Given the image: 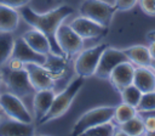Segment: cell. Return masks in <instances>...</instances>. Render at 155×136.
Masks as SVG:
<instances>
[{
    "mask_svg": "<svg viewBox=\"0 0 155 136\" xmlns=\"http://www.w3.org/2000/svg\"><path fill=\"white\" fill-rule=\"evenodd\" d=\"M21 13L10 6L0 4V32L12 33L17 29Z\"/></svg>",
    "mask_w": 155,
    "mask_h": 136,
    "instance_id": "d6986e66",
    "label": "cell"
},
{
    "mask_svg": "<svg viewBox=\"0 0 155 136\" xmlns=\"http://www.w3.org/2000/svg\"><path fill=\"white\" fill-rule=\"evenodd\" d=\"M79 16L90 18L104 27L110 25L114 13L117 11L115 5L109 4L104 0H84L79 8Z\"/></svg>",
    "mask_w": 155,
    "mask_h": 136,
    "instance_id": "3957f363",
    "label": "cell"
},
{
    "mask_svg": "<svg viewBox=\"0 0 155 136\" xmlns=\"http://www.w3.org/2000/svg\"><path fill=\"white\" fill-rule=\"evenodd\" d=\"M150 67H151V68L155 70V59H153V61H151V64H150Z\"/></svg>",
    "mask_w": 155,
    "mask_h": 136,
    "instance_id": "e575fe53",
    "label": "cell"
},
{
    "mask_svg": "<svg viewBox=\"0 0 155 136\" xmlns=\"http://www.w3.org/2000/svg\"><path fill=\"white\" fill-rule=\"evenodd\" d=\"M144 120V127L147 134H155V114L147 115L143 118Z\"/></svg>",
    "mask_w": 155,
    "mask_h": 136,
    "instance_id": "f1b7e54d",
    "label": "cell"
},
{
    "mask_svg": "<svg viewBox=\"0 0 155 136\" xmlns=\"http://www.w3.org/2000/svg\"><path fill=\"white\" fill-rule=\"evenodd\" d=\"M138 112L136 109V107L133 106H130L127 103H121L119 106H115V112H114V117H113V120L117 124V125H121L124 124L125 121L130 120L131 118H133L134 115H137Z\"/></svg>",
    "mask_w": 155,
    "mask_h": 136,
    "instance_id": "603a6c76",
    "label": "cell"
},
{
    "mask_svg": "<svg viewBox=\"0 0 155 136\" xmlns=\"http://www.w3.org/2000/svg\"><path fill=\"white\" fill-rule=\"evenodd\" d=\"M115 106H101L85 112L73 125L70 131L71 135H81L92 126L113 120Z\"/></svg>",
    "mask_w": 155,
    "mask_h": 136,
    "instance_id": "277c9868",
    "label": "cell"
},
{
    "mask_svg": "<svg viewBox=\"0 0 155 136\" xmlns=\"http://www.w3.org/2000/svg\"><path fill=\"white\" fill-rule=\"evenodd\" d=\"M48 72L52 74V76L57 80L59 78H62L65 73V68H67V57L65 56H59V55H54V53H50L47 55V59L44 64Z\"/></svg>",
    "mask_w": 155,
    "mask_h": 136,
    "instance_id": "44dd1931",
    "label": "cell"
},
{
    "mask_svg": "<svg viewBox=\"0 0 155 136\" xmlns=\"http://www.w3.org/2000/svg\"><path fill=\"white\" fill-rule=\"evenodd\" d=\"M24 62L16 58V57H10V59L6 62V67L10 69H23L24 68Z\"/></svg>",
    "mask_w": 155,
    "mask_h": 136,
    "instance_id": "4dcf8cb0",
    "label": "cell"
},
{
    "mask_svg": "<svg viewBox=\"0 0 155 136\" xmlns=\"http://www.w3.org/2000/svg\"><path fill=\"white\" fill-rule=\"evenodd\" d=\"M0 108L7 118H12L23 123H33L34 118L29 113L25 104L22 102L21 97L12 92L0 93Z\"/></svg>",
    "mask_w": 155,
    "mask_h": 136,
    "instance_id": "52a82bcc",
    "label": "cell"
},
{
    "mask_svg": "<svg viewBox=\"0 0 155 136\" xmlns=\"http://www.w3.org/2000/svg\"><path fill=\"white\" fill-rule=\"evenodd\" d=\"M145 38H147V40L149 41V44H150V42H154V41H155V29L149 30V32L145 34Z\"/></svg>",
    "mask_w": 155,
    "mask_h": 136,
    "instance_id": "1f68e13d",
    "label": "cell"
},
{
    "mask_svg": "<svg viewBox=\"0 0 155 136\" xmlns=\"http://www.w3.org/2000/svg\"><path fill=\"white\" fill-rule=\"evenodd\" d=\"M2 114H4V112H2L1 108H0V120H1V118H2Z\"/></svg>",
    "mask_w": 155,
    "mask_h": 136,
    "instance_id": "d590c367",
    "label": "cell"
},
{
    "mask_svg": "<svg viewBox=\"0 0 155 136\" xmlns=\"http://www.w3.org/2000/svg\"><path fill=\"white\" fill-rule=\"evenodd\" d=\"M139 7L148 16H155V0H138Z\"/></svg>",
    "mask_w": 155,
    "mask_h": 136,
    "instance_id": "4316f807",
    "label": "cell"
},
{
    "mask_svg": "<svg viewBox=\"0 0 155 136\" xmlns=\"http://www.w3.org/2000/svg\"><path fill=\"white\" fill-rule=\"evenodd\" d=\"M30 0H0L1 5H6L13 8H19L22 6H25Z\"/></svg>",
    "mask_w": 155,
    "mask_h": 136,
    "instance_id": "f546056e",
    "label": "cell"
},
{
    "mask_svg": "<svg viewBox=\"0 0 155 136\" xmlns=\"http://www.w3.org/2000/svg\"><path fill=\"white\" fill-rule=\"evenodd\" d=\"M109 45L105 42L98 44L96 46H92L90 49L81 50L79 52V56L75 59V72L78 75L88 78L94 75L97 66L99 63V59L104 52V50Z\"/></svg>",
    "mask_w": 155,
    "mask_h": 136,
    "instance_id": "5b68a950",
    "label": "cell"
},
{
    "mask_svg": "<svg viewBox=\"0 0 155 136\" xmlns=\"http://www.w3.org/2000/svg\"><path fill=\"white\" fill-rule=\"evenodd\" d=\"M33 123H23L12 118L0 120V135H34Z\"/></svg>",
    "mask_w": 155,
    "mask_h": 136,
    "instance_id": "2e32d148",
    "label": "cell"
},
{
    "mask_svg": "<svg viewBox=\"0 0 155 136\" xmlns=\"http://www.w3.org/2000/svg\"><path fill=\"white\" fill-rule=\"evenodd\" d=\"M11 57H16V58L23 61L24 63H38V64H45V62L47 59L46 55L39 53L35 50H33L24 41V39L22 36L15 39Z\"/></svg>",
    "mask_w": 155,
    "mask_h": 136,
    "instance_id": "4fadbf2b",
    "label": "cell"
},
{
    "mask_svg": "<svg viewBox=\"0 0 155 136\" xmlns=\"http://www.w3.org/2000/svg\"><path fill=\"white\" fill-rule=\"evenodd\" d=\"M2 75H4V83L7 86L8 91L19 97L29 96L36 91L30 83V79L25 68L10 69L6 67L5 70L2 72Z\"/></svg>",
    "mask_w": 155,
    "mask_h": 136,
    "instance_id": "8992f818",
    "label": "cell"
},
{
    "mask_svg": "<svg viewBox=\"0 0 155 136\" xmlns=\"http://www.w3.org/2000/svg\"><path fill=\"white\" fill-rule=\"evenodd\" d=\"M122 51L127 56V59L133 64L138 67H150L153 58L150 56L148 46L138 44V45H132L126 49H122Z\"/></svg>",
    "mask_w": 155,
    "mask_h": 136,
    "instance_id": "ac0fdd59",
    "label": "cell"
},
{
    "mask_svg": "<svg viewBox=\"0 0 155 136\" xmlns=\"http://www.w3.org/2000/svg\"><path fill=\"white\" fill-rule=\"evenodd\" d=\"M15 38L12 33L0 32V67L5 66L10 59L13 50Z\"/></svg>",
    "mask_w": 155,
    "mask_h": 136,
    "instance_id": "7402d4cb",
    "label": "cell"
},
{
    "mask_svg": "<svg viewBox=\"0 0 155 136\" xmlns=\"http://www.w3.org/2000/svg\"><path fill=\"white\" fill-rule=\"evenodd\" d=\"M127 61V56L122 51V49H115V47H107L99 59V63L97 66L94 75L99 79H108L113 69L121 62Z\"/></svg>",
    "mask_w": 155,
    "mask_h": 136,
    "instance_id": "9c48e42d",
    "label": "cell"
},
{
    "mask_svg": "<svg viewBox=\"0 0 155 136\" xmlns=\"http://www.w3.org/2000/svg\"><path fill=\"white\" fill-rule=\"evenodd\" d=\"M85 79H86L85 76L78 75L75 79H73L69 83V85L64 90H62L59 93L54 95V98H53L51 108L48 109L46 115L38 124L41 125V124L48 123V121H51L53 119H57V118H61L63 114H65V112L70 108V106L74 102L75 97L80 92L81 87L84 86Z\"/></svg>",
    "mask_w": 155,
    "mask_h": 136,
    "instance_id": "7a4b0ae2",
    "label": "cell"
},
{
    "mask_svg": "<svg viewBox=\"0 0 155 136\" xmlns=\"http://www.w3.org/2000/svg\"><path fill=\"white\" fill-rule=\"evenodd\" d=\"M120 130L115 131V135H128V136H139L145 134V127H144V120L140 115H134L130 120L125 121L124 124L119 125Z\"/></svg>",
    "mask_w": 155,
    "mask_h": 136,
    "instance_id": "ffe728a7",
    "label": "cell"
},
{
    "mask_svg": "<svg viewBox=\"0 0 155 136\" xmlns=\"http://www.w3.org/2000/svg\"><path fill=\"white\" fill-rule=\"evenodd\" d=\"M54 95L56 93L53 89H44L34 92L33 109H34V119L36 123H39L51 108Z\"/></svg>",
    "mask_w": 155,
    "mask_h": 136,
    "instance_id": "5bb4252c",
    "label": "cell"
},
{
    "mask_svg": "<svg viewBox=\"0 0 155 136\" xmlns=\"http://www.w3.org/2000/svg\"><path fill=\"white\" fill-rule=\"evenodd\" d=\"M136 109L137 112H140V113L154 112L155 110V90L149 92H143Z\"/></svg>",
    "mask_w": 155,
    "mask_h": 136,
    "instance_id": "d4e9b609",
    "label": "cell"
},
{
    "mask_svg": "<svg viewBox=\"0 0 155 136\" xmlns=\"http://www.w3.org/2000/svg\"><path fill=\"white\" fill-rule=\"evenodd\" d=\"M19 13L21 17L24 19V22L27 24H29L30 27L42 32L47 39L50 40L51 44V49L52 52L54 55H59V56H65L62 50L59 49L57 40H56V33L58 27L63 23V21L69 17L70 15L74 13V7L70 5H61L53 10H50L47 12L44 13H38L35 12L33 8H30L29 6H22L19 7Z\"/></svg>",
    "mask_w": 155,
    "mask_h": 136,
    "instance_id": "6da1fadb",
    "label": "cell"
},
{
    "mask_svg": "<svg viewBox=\"0 0 155 136\" xmlns=\"http://www.w3.org/2000/svg\"><path fill=\"white\" fill-rule=\"evenodd\" d=\"M4 83V75H2V70H0V85Z\"/></svg>",
    "mask_w": 155,
    "mask_h": 136,
    "instance_id": "836d02e7",
    "label": "cell"
},
{
    "mask_svg": "<svg viewBox=\"0 0 155 136\" xmlns=\"http://www.w3.org/2000/svg\"><path fill=\"white\" fill-rule=\"evenodd\" d=\"M69 24L82 39L102 38L108 34V27H104V25H102L90 18L82 17V16L74 18Z\"/></svg>",
    "mask_w": 155,
    "mask_h": 136,
    "instance_id": "30bf717a",
    "label": "cell"
},
{
    "mask_svg": "<svg viewBox=\"0 0 155 136\" xmlns=\"http://www.w3.org/2000/svg\"><path fill=\"white\" fill-rule=\"evenodd\" d=\"M142 93L143 92L134 84H131V85L126 86L124 90L120 91L122 102L124 103H127L130 106H133V107H137V104L139 103V100L142 97Z\"/></svg>",
    "mask_w": 155,
    "mask_h": 136,
    "instance_id": "cb8c5ba5",
    "label": "cell"
},
{
    "mask_svg": "<svg viewBox=\"0 0 155 136\" xmlns=\"http://www.w3.org/2000/svg\"><path fill=\"white\" fill-rule=\"evenodd\" d=\"M133 84L142 92L154 91L155 90V70L151 67H137L134 69Z\"/></svg>",
    "mask_w": 155,
    "mask_h": 136,
    "instance_id": "e0dca14e",
    "label": "cell"
},
{
    "mask_svg": "<svg viewBox=\"0 0 155 136\" xmlns=\"http://www.w3.org/2000/svg\"><path fill=\"white\" fill-rule=\"evenodd\" d=\"M134 64L132 62H130L128 59L127 61H124L121 63H119L114 69L113 72L110 73L109 75V81L110 84L113 85V87L116 90V91H121L124 90L126 86L133 84V75H134Z\"/></svg>",
    "mask_w": 155,
    "mask_h": 136,
    "instance_id": "7c38bea8",
    "label": "cell"
},
{
    "mask_svg": "<svg viewBox=\"0 0 155 136\" xmlns=\"http://www.w3.org/2000/svg\"><path fill=\"white\" fill-rule=\"evenodd\" d=\"M148 49H149V52H150V56L153 59H155V41L154 42H150L148 45Z\"/></svg>",
    "mask_w": 155,
    "mask_h": 136,
    "instance_id": "d6a6232c",
    "label": "cell"
},
{
    "mask_svg": "<svg viewBox=\"0 0 155 136\" xmlns=\"http://www.w3.org/2000/svg\"><path fill=\"white\" fill-rule=\"evenodd\" d=\"M115 131H116V127L110 120V121L87 129L85 131V135H115Z\"/></svg>",
    "mask_w": 155,
    "mask_h": 136,
    "instance_id": "484cf974",
    "label": "cell"
},
{
    "mask_svg": "<svg viewBox=\"0 0 155 136\" xmlns=\"http://www.w3.org/2000/svg\"><path fill=\"white\" fill-rule=\"evenodd\" d=\"M137 2H138V0H115L114 5L117 8V11H128Z\"/></svg>",
    "mask_w": 155,
    "mask_h": 136,
    "instance_id": "83f0119b",
    "label": "cell"
},
{
    "mask_svg": "<svg viewBox=\"0 0 155 136\" xmlns=\"http://www.w3.org/2000/svg\"><path fill=\"white\" fill-rule=\"evenodd\" d=\"M22 38L24 39V41L33 50H35L39 53H42V55L47 56V55H50L52 52L51 44H50V40L47 39V36L42 32H40V30L35 29V28L24 32L22 34Z\"/></svg>",
    "mask_w": 155,
    "mask_h": 136,
    "instance_id": "9a60e30c",
    "label": "cell"
},
{
    "mask_svg": "<svg viewBox=\"0 0 155 136\" xmlns=\"http://www.w3.org/2000/svg\"><path fill=\"white\" fill-rule=\"evenodd\" d=\"M56 40L67 58L79 53L84 47V39L70 27V24L62 23L58 27L56 33Z\"/></svg>",
    "mask_w": 155,
    "mask_h": 136,
    "instance_id": "ba28073f",
    "label": "cell"
},
{
    "mask_svg": "<svg viewBox=\"0 0 155 136\" xmlns=\"http://www.w3.org/2000/svg\"><path fill=\"white\" fill-rule=\"evenodd\" d=\"M24 68L29 75L30 83L34 86V89L44 90V89H53L56 79L52 76V74L48 72V69L44 64L38 63H25Z\"/></svg>",
    "mask_w": 155,
    "mask_h": 136,
    "instance_id": "8fae6325",
    "label": "cell"
}]
</instances>
